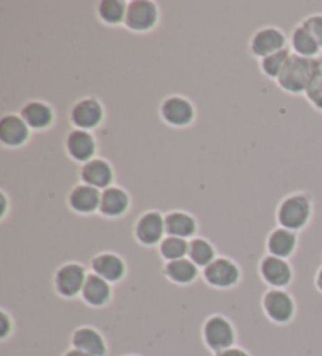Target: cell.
I'll return each mask as SVG.
<instances>
[{
    "instance_id": "cell-1",
    "label": "cell",
    "mask_w": 322,
    "mask_h": 356,
    "mask_svg": "<svg viewBox=\"0 0 322 356\" xmlns=\"http://www.w3.org/2000/svg\"><path fill=\"white\" fill-rule=\"evenodd\" d=\"M322 67L321 58H307L291 54L277 82L284 91L289 93H305L313 76Z\"/></svg>"
},
{
    "instance_id": "cell-2",
    "label": "cell",
    "mask_w": 322,
    "mask_h": 356,
    "mask_svg": "<svg viewBox=\"0 0 322 356\" xmlns=\"http://www.w3.org/2000/svg\"><path fill=\"white\" fill-rule=\"evenodd\" d=\"M203 342L210 352H222V350L231 348L236 342V328L222 314H214L208 317L203 323L201 330Z\"/></svg>"
},
{
    "instance_id": "cell-3",
    "label": "cell",
    "mask_w": 322,
    "mask_h": 356,
    "mask_svg": "<svg viewBox=\"0 0 322 356\" xmlns=\"http://www.w3.org/2000/svg\"><path fill=\"white\" fill-rule=\"evenodd\" d=\"M312 217V200L303 193L291 195L282 201L277 211V220L282 228L289 231L302 229Z\"/></svg>"
},
{
    "instance_id": "cell-4",
    "label": "cell",
    "mask_w": 322,
    "mask_h": 356,
    "mask_svg": "<svg viewBox=\"0 0 322 356\" xmlns=\"http://www.w3.org/2000/svg\"><path fill=\"white\" fill-rule=\"evenodd\" d=\"M85 267L79 262H68L63 264L54 276V287L55 292L63 298H74L79 293H82L84 284L86 281Z\"/></svg>"
},
{
    "instance_id": "cell-5",
    "label": "cell",
    "mask_w": 322,
    "mask_h": 356,
    "mask_svg": "<svg viewBox=\"0 0 322 356\" xmlns=\"http://www.w3.org/2000/svg\"><path fill=\"white\" fill-rule=\"evenodd\" d=\"M263 309L270 322L284 325L293 321L296 314V303L286 291L272 287L263 296Z\"/></svg>"
},
{
    "instance_id": "cell-6",
    "label": "cell",
    "mask_w": 322,
    "mask_h": 356,
    "mask_svg": "<svg viewBox=\"0 0 322 356\" xmlns=\"http://www.w3.org/2000/svg\"><path fill=\"white\" fill-rule=\"evenodd\" d=\"M203 278L210 287L215 289H230L240 280L239 266L228 257H215L209 266L203 270Z\"/></svg>"
},
{
    "instance_id": "cell-7",
    "label": "cell",
    "mask_w": 322,
    "mask_h": 356,
    "mask_svg": "<svg viewBox=\"0 0 322 356\" xmlns=\"http://www.w3.org/2000/svg\"><path fill=\"white\" fill-rule=\"evenodd\" d=\"M158 16L156 3L150 2V0H134V2L128 3L125 24L134 32H146V30H151L156 26Z\"/></svg>"
},
{
    "instance_id": "cell-8",
    "label": "cell",
    "mask_w": 322,
    "mask_h": 356,
    "mask_svg": "<svg viewBox=\"0 0 322 356\" xmlns=\"http://www.w3.org/2000/svg\"><path fill=\"white\" fill-rule=\"evenodd\" d=\"M135 237L145 247L160 243L164 241L165 232V217L158 211H148L135 223Z\"/></svg>"
},
{
    "instance_id": "cell-9",
    "label": "cell",
    "mask_w": 322,
    "mask_h": 356,
    "mask_svg": "<svg viewBox=\"0 0 322 356\" xmlns=\"http://www.w3.org/2000/svg\"><path fill=\"white\" fill-rule=\"evenodd\" d=\"M259 275L274 289H282L289 286L293 280V268L286 259L269 254L264 256L259 262Z\"/></svg>"
},
{
    "instance_id": "cell-10",
    "label": "cell",
    "mask_w": 322,
    "mask_h": 356,
    "mask_svg": "<svg viewBox=\"0 0 322 356\" xmlns=\"http://www.w3.org/2000/svg\"><path fill=\"white\" fill-rule=\"evenodd\" d=\"M71 346L72 348L80 350V352L91 356L109 355L107 342H105L101 331H98L93 327H89V325H82V327H79L72 331Z\"/></svg>"
},
{
    "instance_id": "cell-11",
    "label": "cell",
    "mask_w": 322,
    "mask_h": 356,
    "mask_svg": "<svg viewBox=\"0 0 322 356\" xmlns=\"http://www.w3.org/2000/svg\"><path fill=\"white\" fill-rule=\"evenodd\" d=\"M93 273L101 276L109 282H120L126 275V262L121 256L115 253H99L90 262Z\"/></svg>"
},
{
    "instance_id": "cell-12",
    "label": "cell",
    "mask_w": 322,
    "mask_h": 356,
    "mask_svg": "<svg viewBox=\"0 0 322 356\" xmlns=\"http://www.w3.org/2000/svg\"><path fill=\"white\" fill-rule=\"evenodd\" d=\"M71 121L72 124L82 131L96 127L102 121L104 110L101 102L95 97H85V99L74 104L71 108Z\"/></svg>"
},
{
    "instance_id": "cell-13",
    "label": "cell",
    "mask_w": 322,
    "mask_h": 356,
    "mask_svg": "<svg viewBox=\"0 0 322 356\" xmlns=\"http://www.w3.org/2000/svg\"><path fill=\"white\" fill-rule=\"evenodd\" d=\"M286 47V36L275 27H264L253 35L250 41L252 54L256 57H268L270 54H275Z\"/></svg>"
},
{
    "instance_id": "cell-14",
    "label": "cell",
    "mask_w": 322,
    "mask_h": 356,
    "mask_svg": "<svg viewBox=\"0 0 322 356\" xmlns=\"http://www.w3.org/2000/svg\"><path fill=\"white\" fill-rule=\"evenodd\" d=\"M160 115L171 126H187L194 120V106L183 96H170L160 106Z\"/></svg>"
},
{
    "instance_id": "cell-15",
    "label": "cell",
    "mask_w": 322,
    "mask_h": 356,
    "mask_svg": "<svg viewBox=\"0 0 322 356\" xmlns=\"http://www.w3.org/2000/svg\"><path fill=\"white\" fill-rule=\"evenodd\" d=\"M112 286L96 273H89L82 289V300L91 308H102L112 298Z\"/></svg>"
},
{
    "instance_id": "cell-16",
    "label": "cell",
    "mask_w": 322,
    "mask_h": 356,
    "mask_svg": "<svg viewBox=\"0 0 322 356\" xmlns=\"http://www.w3.org/2000/svg\"><path fill=\"white\" fill-rule=\"evenodd\" d=\"M66 151L74 161L85 163L90 162L96 151L95 138H93L91 134H89V131L74 129L66 137Z\"/></svg>"
},
{
    "instance_id": "cell-17",
    "label": "cell",
    "mask_w": 322,
    "mask_h": 356,
    "mask_svg": "<svg viewBox=\"0 0 322 356\" xmlns=\"http://www.w3.org/2000/svg\"><path fill=\"white\" fill-rule=\"evenodd\" d=\"M80 179L95 188H109L114 181V170L104 159H91L80 170Z\"/></svg>"
},
{
    "instance_id": "cell-18",
    "label": "cell",
    "mask_w": 322,
    "mask_h": 356,
    "mask_svg": "<svg viewBox=\"0 0 322 356\" xmlns=\"http://www.w3.org/2000/svg\"><path fill=\"white\" fill-rule=\"evenodd\" d=\"M29 126L21 116L5 115L0 121V140L5 146H21L29 138Z\"/></svg>"
},
{
    "instance_id": "cell-19",
    "label": "cell",
    "mask_w": 322,
    "mask_h": 356,
    "mask_svg": "<svg viewBox=\"0 0 322 356\" xmlns=\"http://www.w3.org/2000/svg\"><path fill=\"white\" fill-rule=\"evenodd\" d=\"M99 204H101V192L98 188L82 184V186H77L71 190L70 206L76 212L91 213L96 209L99 211Z\"/></svg>"
},
{
    "instance_id": "cell-20",
    "label": "cell",
    "mask_w": 322,
    "mask_h": 356,
    "mask_svg": "<svg viewBox=\"0 0 322 356\" xmlns=\"http://www.w3.org/2000/svg\"><path fill=\"white\" fill-rule=\"evenodd\" d=\"M162 273L173 284L187 286L197 280L198 267L189 257H184V259L167 262L162 268Z\"/></svg>"
},
{
    "instance_id": "cell-21",
    "label": "cell",
    "mask_w": 322,
    "mask_h": 356,
    "mask_svg": "<svg viewBox=\"0 0 322 356\" xmlns=\"http://www.w3.org/2000/svg\"><path fill=\"white\" fill-rule=\"evenodd\" d=\"M129 196L120 187H109L101 193L99 212L105 217H120L128 211Z\"/></svg>"
},
{
    "instance_id": "cell-22",
    "label": "cell",
    "mask_w": 322,
    "mask_h": 356,
    "mask_svg": "<svg viewBox=\"0 0 322 356\" xmlns=\"http://www.w3.org/2000/svg\"><path fill=\"white\" fill-rule=\"evenodd\" d=\"M21 118L27 122L29 127L32 129H46L52 124L54 113L52 108L47 104L41 101L27 102L21 108Z\"/></svg>"
},
{
    "instance_id": "cell-23",
    "label": "cell",
    "mask_w": 322,
    "mask_h": 356,
    "mask_svg": "<svg viewBox=\"0 0 322 356\" xmlns=\"http://www.w3.org/2000/svg\"><path fill=\"white\" fill-rule=\"evenodd\" d=\"M297 245V237L294 231H289L286 228H277L270 232L268 237V251L269 254L277 257H289L294 253Z\"/></svg>"
},
{
    "instance_id": "cell-24",
    "label": "cell",
    "mask_w": 322,
    "mask_h": 356,
    "mask_svg": "<svg viewBox=\"0 0 322 356\" xmlns=\"http://www.w3.org/2000/svg\"><path fill=\"white\" fill-rule=\"evenodd\" d=\"M197 222L189 213L175 211L165 216V234L173 237L187 238L195 234Z\"/></svg>"
},
{
    "instance_id": "cell-25",
    "label": "cell",
    "mask_w": 322,
    "mask_h": 356,
    "mask_svg": "<svg viewBox=\"0 0 322 356\" xmlns=\"http://www.w3.org/2000/svg\"><path fill=\"white\" fill-rule=\"evenodd\" d=\"M291 44H293L296 55H300V57L318 58V55L321 52L318 41H316L312 32H309L303 24L294 29L293 35H291Z\"/></svg>"
},
{
    "instance_id": "cell-26",
    "label": "cell",
    "mask_w": 322,
    "mask_h": 356,
    "mask_svg": "<svg viewBox=\"0 0 322 356\" xmlns=\"http://www.w3.org/2000/svg\"><path fill=\"white\" fill-rule=\"evenodd\" d=\"M189 259L197 267L206 268L215 259V248L203 237H195L189 242Z\"/></svg>"
},
{
    "instance_id": "cell-27",
    "label": "cell",
    "mask_w": 322,
    "mask_h": 356,
    "mask_svg": "<svg viewBox=\"0 0 322 356\" xmlns=\"http://www.w3.org/2000/svg\"><path fill=\"white\" fill-rule=\"evenodd\" d=\"M159 254L164 257L167 262L184 259L189 254V242L181 237L167 236L162 242L159 243Z\"/></svg>"
},
{
    "instance_id": "cell-28",
    "label": "cell",
    "mask_w": 322,
    "mask_h": 356,
    "mask_svg": "<svg viewBox=\"0 0 322 356\" xmlns=\"http://www.w3.org/2000/svg\"><path fill=\"white\" fill-rule=\"evenodd\" d=\"M128 5L121 0H102L98 5V15L104 22L120 24L125 22Z\"/></svg>"
},
{
    "instance_id": "cell-29",
    "label": "cell",
    "mask_w": 322,
    "mask_h": 356,
    "mask_svg": "<svg viewBox=\"0 0 322 356\" xmlns=\"http://www.w3.org/2000/svg\"><path fill=\"white\" fill-rule=\"evenodd\" d=\"M289 57H291V54L288 51V47H284V49H282V51L270 54V55H268V57L261 58L263 72L268 77L278 79V76H280V72L283 71V67H284V65H286Z\"/></svg>"
},
{
    "instance_id": "cell-30",
    "label": "cell",
    "mask_w": 322,
    "mask_h": 356,
    "mask_svg": "<svg viewBox=\"0 0 322 356\" xmlns=\"http://www.w3.org/2000/svg\"><path fill=\"white\" fill-rule=\"evenodd\" d=\"M302 24L309 30V32H312V35L314 36L316 41H318V44L322 51V15L318 13V15L308 16Z\"/></svg>"
},
{
    "instance_id": "cell-31",
    "label": "cell",
    "mask_w": 322,
    "mask_h": 356,
    "mask_svg": "<svg viewBox=\"0 0 322 356\" xmlns=\"http://www.w3.org/2000/svg\"><path fill=\"white\" fill-rule=\"evenodd\" d=\"M305 95L312 104H314L322 96V67L313 76L312 82H309V85L307 87Z\"/></svg>"
},
{
    "instance_id": "cell-32",
    "label": "cell",
    "mask_w": 322,
    "mask_h": 356,
    "mask_svg": "<svg viewBox=\"0 0 322 356\" xmlns=\"http://www.w3.org/2000/svg\"><path fill=\"white\" fill-rule=\"evenodd\" d=\"M0 321H2V330H0V337H2V341H5L8 337V334L13 331V321H11L10 316L7 314V311H2L0 312Z\"/></svg>"
},
{
    "instance_id": "cell-33",
    "label": "cell",
    "mask_w": 322,
    "mask_h": 356,
    "mask_svg": "<svg viewBox=\"0 0 322 356\" xmlns=\"http://www.w3.org/2000/svg\"><path fill=\"white\" fill-rule=\"evenodd\" d=\"M214 356H250V353L243 347H231V348L222 350V352H217Z\"/></svg>"
},
{
    "instance_id": "cell-34",
    "label": "cell",
    "mask_w": 322,
    "mask_h": 356,
    "mask_svg": "<svg viewBox=\"0 0 322 356\" xmlns=\"http://www.w3.org/2000/svg\"><path fill=\"white\" fill-rule=\"evenodd\" d=\"M316 287H318V291L322 293V267L318 270V273H316Z\"/></svg>"
},
{
    "instance_id": "cell-35",
    "label": "cell",
    "mask_w": 322,
    "mask_h": 356,
    "mask_svg": "<svg viewBox=\"0 0 322 356\" xmlns=\"http://www.w3.org/2000/svg\"><path fill=\"white\" fill-rule=\"evenodd\" d=\"M63 356H91V355H86V353L80 352V350H76V348H70L68 352H65Z\"/></svg>"
},
{
    "instance_id": "cell-36",
    "label": "cell",
    "mask_w": 322,
    "mask_h": 356,
    "mask_svg": "<svg viewBox=\"0 0 322 356\" xmlns=\"http://www.w3.org/2000/svg\"><path fill=\"white\" fill-rule=\"evenodd\" d=\"M313 106H314L316 108H319V110H321V112H322V96L319 97V99H318V101H316V102L313 104Z\"/></svg>"
},
{
    "instance_id": "cell-37",
    "label": "cell",
    "mask_w": 322,
    "mask_h": 356,
    "mask_svg": "<svg viewBox=\"0 0 322 356\" xmlns=\"http://www.w3.org/2000/svg\"><path fill=\"white\" fill-rule=\"evenodd\" d=\"M123 356H139V355H123Z\"/></svg>"
}]
</instances>
